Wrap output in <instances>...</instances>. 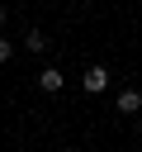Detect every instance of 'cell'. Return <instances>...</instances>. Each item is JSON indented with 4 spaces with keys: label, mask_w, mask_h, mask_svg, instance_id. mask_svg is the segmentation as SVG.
<instances>
[{
    "label": "cell",
    "mask_w": 142,
    "mask_h": 152,
    "mask_svg": "<svg viewBox=\"0 0 142 152\" xmlns=\"http://www.w3.org/2000/svg\"><path fill=\"white\" fill-rule=\"evenodd\" d=\"M85 90H90V95L109 90V66H85Z\"/></svg>",
    "instance_id": "1"
},
{
    "label": "cell",
    "mask_w": 142,
    "mask_h": 152,
    "mask_svg": "<svg viewBox=\"0 0 142 152\" xmlns=\"http://www.w3.org/2000/svg\"><path fill=\"white\" fill-rule=\"evenodd\" d=\"M62 81H66V76H62L57 66H43V71H38V90H47V95H57V90H62Z\"/></svg>",
    "instance_id": "2"
},
{
    "label": "cell",
    "mask_w": 142,
    "mask_h": 152,
    "mask_svg": "<svg viewBox=\"0 0 142 152\" xmlns=\"http://www.w3.org/2000/svg\"><path fill=\"white\" fill-rule=\"evenodd\" d=\"M137 109H142V90H133V86L118 90V114H137Z\"/></svg>",
    "instance_id": "3"
},
{
    "label": "cell",
    "mask_w": 142,
    "mask_h": 152,
    "mask_svg": "<svg viewBox=\"0 0 142 152\" xmlns=\"http://www.w3.org/2000/svg\"><path fill=\"white\" fill-rule=\"evenodd\" d=\"M24 48H28V52H47V33H43V28H28V33H24Z\"/></svg>",
    "instance_id": "4"
},
{
    "label": "cell",
    "mask_w": 142,
    "mask_h": 152,
    "mask_svg": "<svg viewBox=\"0 0 142 152\" xmlns=\"http://www.w3.org/2000/svg\"><path fill=\"white\" fill-rule=\"evenodd\" d=\"M9 57H14V43H9V38H0V62H9Z\"/></svg>",
    "instance_id": "5"
},
{
    "label": "cell",
    "mask_w": 142,
    "mask_h": 152,
    "mask_svg": "<svg viewBox=\"0 0 142 152\" xmlns=\"http://www.w3.org/2000/svg\"><path fill=\"white\" fill-rule=\"evenodd\" d=\"M57 152H76V147H57Z\"/></svg>",
    "instance_id": "6"
},
{
    "label": "cell",
    "mask_w": 142,
    "mask_h": 152,
    "mask_svg": "<svg viewBox=\"0 0 142 152\" xmlns=\"http://www.w3.org/2000/svg\"><path fill=\"white\" fill-rule=\"evenodd\" d=\"M0 24H5V5H0Z\"/></svg>",
    "instance_id": "7"
}]
</instances>
